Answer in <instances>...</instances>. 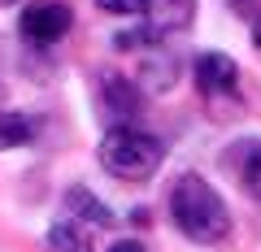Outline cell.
Segmentation results:
<instances>
[{
  "instance_id": "obj_3",
  "label": "cell",
  "mask_w": 261,
  "mask_h": 252,
  "mask_svg": "<svg viewBox=\"0 0 261 252\" xmlns=\"http://www.w3.org/2000/svg\"><path fill=\"white\" fill-rule=\"evenodd\" d=\"M70 26H74V13L61 0H44L22 13V39H31V44H57L70 35Z\"/></svg>"
},
{
  "instance_id": "obj_6",
  "label": "cell",
  "mask_w": 261,
  "mask_h": 252,
  "mask_svg": "<svg viewBox=\"0 0 261 252\" xmlns=\"http://www.w3.org/2000/svg\"><path fill=\"white\" fill-rule=\"evenodd\" d=\"M192 74H196V87L205 96H231L235 83H240V66H235L226 52H200L196 66H192Z\"/></svg>"
},
{
  "instance_id": "obj_2",
  "label": "cell",
  "mask_w": 261,
  "mask_h": 252,
  "mask_svg": "<svg viewBox=\"0 0 261 252\" xmlns=\"http://www.w3.org/2000/svg\"><path fill=\"white\" fill-rule=\"evenodd\" d=\"M100 165L113 178H126V183H144L161 170L166 161V144L157 135L140 131V126H109L100 135V148H96Z\"/></svg>"
},
{
  "instance_id": "obj_4",
  "label": "cell",
  "mask_w": 261,
  "mask_h": 252,
  "mask_svg": "<svg viewBox=\"0 0 261 252\" xmlns=\"http://www.w3.org/2000/svg\"><path fill=\"white\" fill-rule=\"evenodd\" d=\"M174 83H178V57L166 52L152 35H144L140 39V87L152 96H166Z\"/></svg>"
},
{
  "instance_id": "obj_12",
  "label": "cell",
  "mask_w": 261,
  "mask_h": 252,
  "mask_svg": "<svg viewBox=\"0 0 261 252\" xmlns=\"http://www.w3.org/2000/svg\"><path fill=\"white\" fill-rule=\"evenodd\" d=\"M144 0H96V9L105 13H118V18H130V13H140Z\"/></svg>"
},
{
  "instance_id": "obj_9",
  "label": "cell",
  "mask_w": 261,
  "mask_h": 252,
  "mask_svg": "<svg viewBox=\"0 0 261 252\" xmlns=\"http://www.w3.org/2000/svg\"><path fill=\"white\" fill-rule=\"evenodd\" d=\"M35 135V122L22 109H0V148H22Z\"/></svg>"
},
{
  "instance_id": "obj_14",
  "label": "cell",
  "mask_w": 261,
  "mask_h": 252,
  "mask_svg": "<svg viewBox=\"0 0 261 252\" xmlns=\"http://www.w3.org/2000/svg\"><path fill=\"white\" fill-rule=\"evenodd\" d=\"M252 44L261 48V13H257V18H252Z\"/></svg>"
},
{
  "instance_id": "obj_10",
  "label": "cell",
  "mask_w": 261,
  "mask_h": 252,
  "mask_svg": "<svg viewBox=\"0 0 261 252\" xmlns=\"http://www.w3.org/2000/svg\"><path fill=\"white\" fill-rule=\"evenodd\" d=\"M48 248H53V252H92V243H87L83 222L65 217V222H57L53 231H48Z\"/></svg>"
},
{
  "instance_id": "obj_13",
  "label": "cell",
  "mask_w": 261,
  "mask_h": 252,
  "mask_svg": "<svg viewBox=\"0 0 261 252\" xmlns=\"http://www.w3.org/2000/svg\"><path fill=\"white\" fill-rule=\"evenodd\" d=\"M109 252H144V243H140V239H118Z\"/></svg>"
},
{
  "instance_id": "obj_8",
  "label": "cell",
  "mask_w": 261,
  "mask_h": 252,
  "mask_svg": "<svg viewBox=\"0 0 261 252\" xmlns=\"http://www.w3.org/2000/svg\"><path fill=\"white\" fill-rule=\"evenodd\" d=\"M65 209H70V217H74V222H83V226H113L109 205H100V200H96L87 187H70Z\"/></svg>"
},
{
  "instance_id": "obj_5",
  "label": "cell",
  "mask_w": 261,
  "mask_h": 252,
  "mask_svg": "<svg viewBox=\"0 0 261 252\" xmlns=\"http://www.w3.org/2000/svg\"><path fill=\"white\" fill-rule=\"evenodd\" d=\"M140 13H144V35L166 39V35H178V31L192 26L196 0H144Z\"/></svg>"
},
{
  "instance_id": "obj_16",
  "label": "cell",
  "mask_w": 261,
  "mask_h": 252,
  "mask_svg": "<svg viewBox=\"0 0 261 252\" xmlns=\"http://www.w3.org/2000/svg\"><path fill=\"white\" fill-rule=\"evenodd\" d=\"M235 5H240V0H235Z\"/></svg>"
},
{
  "instance_id": "obj_1",
  "label": "cell",
  "mask_w": 261,
  "mask_h": 252,
  "mask_svg": "<svg viewBox=\"0 0 261 252\" xmlns=\"http://www.w3.org/2000/svg\"><path fill=\"white\" fill-rule=\"evenodd\" d=\"M170 217L192 243H222L231 235V209L200 174H178L170 187Z\"/></svg>"
},
{
  "instance_id": "obj_7",
  "label": "cell",
  "mask_w": 261,
  "mask_h": 252,
  "mask_svg": "<svg viewBox=\"0 0 261 252\" xmlns=\"http://www.w3.org/2000/svg\"><path fill=\"white\" fill-rule=\"evenodd\" d=\"M100 109L109 118V126H130V122L140 118V87H130L126 78L109 74L100 83Z\"/></svg>"
},
{
  "instance_id": "obj_11",
  "label": "cell",
  "mask_w": 261,
  "mask_h": 252,
  "mask_svg": "<svg viewBox=\"0 0 261 252\" xmlns=\"http://www.w3.org/2000/svg\"><path fill=\"white\" fill-rule=\"evenodd\" d=\"M240 183L252 200H261V144H248V157L240 165Z\"/></svg>"
},
{
  "instance_id": "obj_15",
  "label": "cell",
  "mask_w": 261,
  "mask_h": 252,
  "mask_svg": "<svg viewBox=\"0 0 261 252\" xmlns=\"http://www.w3.org/2000/svg\"><path fill=\"white\" fill-rule=\"evenodd\" d=\"M0 5H18V0H0Z\"/></svg>"
}]
</instances>
